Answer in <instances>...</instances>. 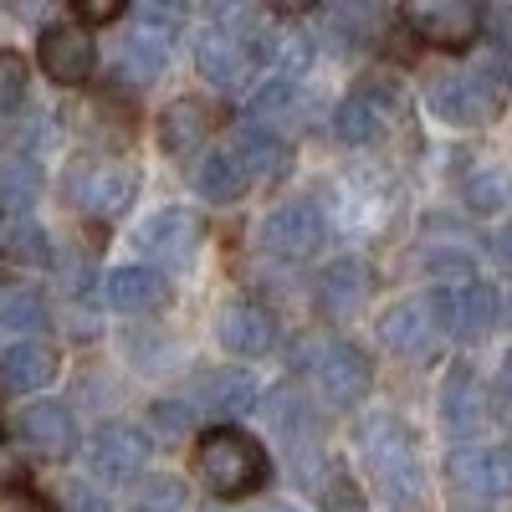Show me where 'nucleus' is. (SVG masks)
Returning a JSON list of instances; mask_svg holds the SVG:
<instances>
[{"mask_svg":"<svg viewBox=\"0 0 512 512\" xmlns=\"http://www.w3.org/2000/svg\"><path fill=\"white\" fill-rule=\"evenodd\" d=\"M175 26H180V11L175 6H134V31H128V41H123V67L134 72L139 82H149L159 67H164V57H169V36H175Z\"/></svg>","mask_w":512,"mask_h":512,"instance_id":"423d86ee","label":"nucleus"},{"mask_svg":"<svg viewBox=\"0 0 512 512\" xmlns=\"http://www.w3.org/2000/svg\"><path fill=\"white\" fill-rule=\"evenodd\" d=\"M0 323H11V328H47V308H41V297L16 292V297L0 303Z\"/></svg>","mask_w":512,"mask_h":512,"instance_id":"2f4dec72","label":"nucleus"},{"mask_svg":"<svg viewBox=\"0 0 512 512\" xmlns=\"http://www.w3.org/2000/svg\"><path fill=\"white\" fill-rule=\"evenodd\" d=\"M436 333H441V328H436V308H431V303H415V297L379 318V338H384L395 354H425V349L436 344Z\"/></svg>","mask_w":512,"mask_h":512,"instance_id":"a211bd4d","label":"nucleus"},{"mask_svg":"<svg viewBox=\"0 0 512 512\" xmlns=\"http://www.w3.org/2000/svg\"><path fill=\"white\" fill-rule=\"evenodd\" d=\"M507 98H512V57H502L497 47L466 62L461 72H436L425 82V103H431V113H441V123H482Z\"/></svg>","mask_w":512,"mask_h":512,"instance_id":"f257e3e1","label":"nucleus"},{"mask_svg":"<svg viewBox=\"0 0 512 512\" xmlns=\"http://www.w3.org/2000/svg\"><path fill=\"white\" fill-rule=\"evenodd\" d=\"M246 113H251L256 123H272V128L282 123V128H292L297 118H303V93H297L292 77H272L262 93H251Z\"/></svg>","mask_w":512,"mask_h":512,"instance_id":"393cba45","label":"nucleus"},{"mask_svg":"<svg viewBox=\"0 0 512 512\" xmlns=\"http://www.w3.org/2000/svg\"><path fill=\"white\" fill-rule=\"evenodd\" d=\"M103 297H108V308H118V313H154V308H164V282H159V272H149V267H118L108 282H103Z\"/></svg>","mask_w":512,"mask_h":512,"instance_id":"412c9836","label":"nucleus"},{"mask_svg":"<svg viewBox=\"0 0 512 512\" xmlns=\"http://www.w3.org/2000/svg\"><path fill=\"white\" fill-rule=\"evenodd\" d=\"M16 256H21V262H47V251H41V231L36 226H16Z\"/></svg>","mask_w":512,"mask_h":512,"instance_id":"c9c22d12","label":"nucleus"},{"mask_svg":"<svg viewBox=\"0 0 512 512\" xmlns=\"http://www.w3.org/2000/svg\"><path fill=\"white\" fill-rule=\"evenodd\" d=\"M0 512H52V507L26 487H0Z\"/></svg>","mask_w":512,"mask_h":512,"instance_id":"f704fd0d","label":"nucleus"},{"mask_svg":"<svg viewBox=\"0 0 512 512\" xmlns=\"http://www.w3.org/2000/svg\"><path fill=\"white\" fill-rule=\"evenodd\" d=\"M441 415L456 436H472L477 425L487 420V390H482V379L472 369H456L446 379V390H441Z\"/></svg>","mask_w":512,"mask_h":512,"instance_id":"aec40b11","label":"nucleus"},{"mask_svg":"<svg viewBox=\"0 0 512 512\" xmlns=\"http://www.w3.org/2000/svg\"><path fill=\"white\" fill-rule=\"evenodd\" d=\"M21 436L31 441V451L62 461V456H72V446H77V425H72L67 405H57V400H36V405L21 410Z\"/></svg>","mask_w":512,"mask_h":512,"instance_id":"dca6fc26","label":"nucleus"},{"mask_svg":"<svg viewBox=\"0 0 512 512\" xmlns=\"http://www.w3.org/2000/svg\"><path fill=\"white\" fill-rule=\"evenodd\" d=\"M16 477H21V461H16L6 446H0V487H21Z\"/></svg>","mask_w":512,"mask_h":512,"instance_id":"4c0bfd02","label":"nucleus"},{"mask_svg":"<svg viewBox=\"0 0 512 512\" xmlns=\"http://www.w3.org/2000/svg\"><path fill=\"white\" fill-rule=\"evenodd\" d=\"M313 374H318V390H323L333 405H359V400L369 395V359H364L354 344H328V349H318Z\"/></svg>","mask_w":512,"mask_h":512,"instance_id":"ddd939ff","label":"nucleus"},{"mask_svg":"<svg viewBox=\"0 0 512 512\" xmlns=\"http://www.w3.org/2000/svg\"><path fill=\"white\" fill-rule=\"evenodd\" d=\"M134 512H185V487L175 477H154V482L139 487Z\"/></svg>","mask_w":512,"mask_h":512,"instance_id":"c85d7f7f","label":"nucleus"},{"mask_svg":"<svg viewBox=\"0 0 512 512\" xmlns=\"http://www.w3.org/2000/svg\"><path fill=\"white\" fill-rule=\"evenodd\" d=\"M400 16L420 41H431V47H466V41H477V31H482V11L472 0H415Z\"/></svg>","mask_w":512,"mask_h":512,"instance_id":"0eeeda50","label":"nucleus"},{"mask_svg":"<svg viewBox=\"0 0 512 512\" xmlns=\"http://www.w3.org/2000/svg\"><path fill=\"white\" fill-rule=\"evenodd\" d=\"M62 507H67V512H113L108 497H103L98 487H88V482H72V487L62 492Z\"/></svg>","mask_w":512,"mask_h":512,"instance_id":"473e14b6","label":"nucleus"},{"mask_svg":"<svg viewBox=\"0 0 512 512\" xmlns=\"http://www.w3.org/2000/svg\"><path fill=\"white\" fill-rule=\"evenodd\" d=\"M262 512H297V507H282V502H277V507H262Z\"/></svg>","mask_w":512,"mask_h":512,"instance_id":"79ce46f5","label":"nucleus"},{"mask_svg":"<svg viewBox=\"0 0 512 512\" xmlns=\"http://www.w3.org/2000/svg\"><path fill=\"white\" fill-rule=\"evenodd\" d=\"M139 246L154 256L159 267L185 272L195 262V251H200V221H195V210H185V205L154 210V216L139 226Z\"/></svg>","mask_w":512,"mask_h":512,"instance_id":"6e6552de","label":"nucleus"},{"mask_svg":"<svg viewBox=\"0 0 512 512\" xmlns=\"http://www.w3.org/2000/svg\"><path fill=\"white\" fill-rule=\"evenodd\" d=\"M431 308H436V328L441 333L461 338V344H477V338H487L492 323H497V292L487 282H477V277H461V282H446L436 292Z\"/></svg>","mask_w":512,"mask_h":512,"instance_id":"20e7f679","label":"nucleus"},{"mask_svg":"<svg viewBox=\"0 0 512 512\" xmlns=\"http://www.w3.org/2000/svg\"><path fill=\"white\" fill-rule=\"evenodd\" d=\"M195 472L216 497H246L267 482V451L236 425H216L195 441Z\"/></svg>","mask_w":512,"mask_h":512,"instance_id":"f03ea898","label":"nucleus"},{"mask_svg":"<svg viewBox=\"0 0 512 512\" xmlns=\"http://www.w3.org/2000/svg\"><path fill=\"white\" fill-rule=\"evenodd\" d=\"M36 57H41V72H47L52 82H62V88L88 82V77H93V62H98L88 26H77V21H57V26L41 31Z\"/></svg>","mask_w":512,"mask_h":512,"instance_id":"9d476101","label":"nucleus"},{"mask_svg":"<svg viewBox=\"0 0 512 512\" xmlns=\"http://www.w3.org/2000/svg\"><path fill=\"white\" fill-rule=\"evenodd\" d=\"M502 400H512V354H507V364H502Z\"/></svg>","mask_w":512,"mask_h":512,"instance_id":"a19ab883","label":"nucleus"},{"mask_svg":"<svg viewBox=\"0 0 512 512\" xmlns=\"http://www.w3.org/2000/svg\"><path fill=\"white\" fill-rule=\"evenodd\" d=\"M359 446H364V461H369V472L379 477V487L390 492V502L410 512L420 502V461H415V441L405 436V425L369 420Z\"/></svg>","mask_w":512,"mask_h":512,"instance_id":"7ed1b4c3","label":"nucleus"},{"mask_svg":"<svg viewBox=\"0 0 512 512\" xmlns=\"http://www.w3.org/2000/svg\"><path fill=\"white\" fill-rule=\"evenodd\" d=\"M451 482L472 502L512 497V446H466L451 456Z\"/></svg>","mask_w":512,"mask_h":512,"instance_id":"1a4fd4ad","label":"nucleus"},{"mask_svg":"<svg viewBox=\"0 0 512 512\" xmlns=\"http://www.w3.org/2000/svg\"><path fill=\"white\" fill-rule=\"evenodd\" d=\"M205 139V108L195 103V98H180V103H169L164 113H159V144L169 149V154H195V144Z\"/></svg>","mask_w":512,"mask_h":512,"instance_id":"b1692460","label":"nucleus"},{"mask_svg":"<svg viewBox=\"0 0 512 512\" xmlns=\"http://www.w3.org/2000/svg\"><path fill=\"white\" fill-rule=\"evenodd\" d=\"M482 26L492 31V41H497V52H502V57H512V6L482 11Z\"/></svg>","mask_w":512,"mask_h":512,"instance_id":"72a5a7b5","label":"nucleus"},{"mask_svg":"<svg viewBox=\"0 0 512 512\" xmlns=\"http://www.w3.org/2000/svg\"><path fill=\"white\" fill-rule=\"evenodd\" d=\"M231 149L241 154V164L251 175H282L287 169V149L277 144V134H267V128H236Z\"/></svg>","mask_w":512,"mask_h":512,"instance_id":"a878e982","label":"nucleus"},{"mask_svg":"<svg viewBox=\"0 0 512 512\" xmlns=\"http://www.w3.org/2000/svg\"><path fill=\"white\" fill-rule=\"evenodd\" d=\"M205 395L216 400V410L241 415V410H251V400H256V384H251L246 374H226V379H216V384H205Z\"/></svg>","mask_w":512,"mask_h":512,"instance_id":"c756f323","label":"nucleus"},{"mask_svg":"<svg viewBox=\"0 0 512 512\" xmlns=\"http://www.w3.org/2000/svg\"><path fill=\"white\" fill-rule=\"evenodd\" d=\"M492 246H497V256H502V262H512V231H502Z\"/></svg>","mask_w":512,"mask_h":512,"instance_id":"ea45409f","label":"nucleus"},{"mask_svg":"<svg viewBox=\"0 0 512 512\" xmlns=\"http://www.w3.org/2000/svg\"><path fill=\"white\" fill-rule=\"evenodd\" d=\"M57 374V349L52 344H41V338H21L16 349H6V359H0V384L6 390H41V384H52Z\"/></svg>","mask_w":512,"mask_h":512,"instance_id":"6ab92c4d","label":"nucleus"},{"mask_svg":"<svg viewBox=\"0 0 512 512\" xmlns=\"http://www.w3.org/2000/svg\"><path fill=\"white\" fill-rule=\"evenodd\" d=\"M118 16V0H98V6H77V26L82 21H113Z\"/></svg>","mask_w":512,"mask_h":512,"instance_id":"e433bc0d","label":"nucleus"},{"mask_svg":"<svg viewBox=\"0 0 512 512\" xmlns=\"http://www.w3.org/2000/svg\"><path fill=\"white\" fill-rule=\"evenodd\" d=\"M26 82H31L26 57L21 52H0V113H11L26 98Z\"/></svg>","mask_w":512,"mask_h":512,"instance_id":"7c9ffc66","label":"nucleus"},{"mask_svg":"<svg viewBox=\"0 0 512 512\" xmlns=\"http://www.w3.org/2000/svg\"><path fill=\"white\" fill-rule=\"evenodd\" d=\"M390 123H395V98L379 93V88H364V93L338 103L333 134L344 144H379L384 134H390Z\"/></svg>","mask_w":512,"mask_h":512,"instance_id":"2eb2a0df","label":"nucleus"},{"mask_svg":"<svg viewBox=\"0 0 512 512\" xmlns=\"http://www.w3.org/2000/svg\"><path fill=\"white\" fill-rule=\"evenodd\" d=\"M461 190H466V205L482 210V216H492V210H502L512 200V175L502 164H477L472 175L461 180Z\"/></svg>","mask_w":512,"mask_h":512,"instance_id":"bb28decb","label":"nucleus"},{"mask_svg":"<svg viewBox=\"0 0 512 512\" xmlns=\"http://www.w3.org/2000/svg\"><path fill=\"white\" fill-rule=\"evenodd\" d=\"M195 67L205 72V82L216 88H241V82L256 72V47L246 36H231L221 26H210L195 36Z\"/></svg>","mask_w":512,"mask_h":512,"instance_id":"f8f14e48","label":"nucleus"},{"mask_svg":"<svg viewBox=\"0 0 512 512\" xmlns=\"http://www.w3.org/2000/svg\"><path fill=\"white\" fill-rule=\"evenodd\" d=\"M134 190H139V169L123 164V159H93L72 175V200L88 210V216H123L134 205Z\"/></svg>","mask_w":512,"mask_h":512,"instance_id":"39448f33","label":"nucleus"},{"mask_svg":"<svg viewBox=\"0 0 512 512\" xmlns=\"http://www.w3.org/2000/svg\"><path fill=\"white\" fill-rule=\"evenodd\" d=\"M364 287H369V272L359 262H333L318 282V308L328 318H349L364 303Z\"/></svg>","mask_w":512,"mask_h":512,"instance_id":"5701e85b","label":"nucleus"},{"mask_svg":"<svg viewBox=\"0 0 512 512\" xmlns=\"http://www.w3.org/2000/svg\"><path fill=\"white\" fill-rule=\"evenodd\" d=\"M318 241H323V216L308 200H287L262 221V251L282 256V262H303L318 251Z\"/></svg>","mask_w":512,"mask_h":512,"instance_id":"9b49d317","label":"nucleus"},{"mask_svg":"<svg viewBox=\"0 0 512 512\" xmlns=\"http://www.w3.org/2000/svg\"><path fill=\"white\" fill-rule=\"evenodd\" d=\"M216 338H221V349H226V354H236V359H256V354H267V349H272L277 323H272L262 308L236 303V308H226V313H221Z\"/></svg>","mask_w":512,"mask_h":512,"instance_id":"f3484780","label":"nucleus"},{"mask_svg":"<svg viewBox=\"0 0 512 512\" xmlns=\"http://www.w3.org/2000/svg\"><path fill=\"white\" fill-rule=\"evenodd\" d=\"M149 461V441L134 431V425H103L88 446V466L103 477V482H128L139 477Z\"/></svg>","mask_w":512,"mask_h":512,"instance_id":"4468645a","label":"nucleus"},{"mask_svg":"<svg viewBox=\"0 0 512 512\" xmlns=\"http://www.w3.org/2000/svg\"><path fill=\"white\" fill-rule=\"evenodd\" d=\"M251 185V169L241 164V154L226 144V149H210L200 164H195V190L205 200H236L241 190Z\"/></svg>","mask_w":512,"mask_h":512,"instance_id":"4be33fe9","label":"nucleus"},{"mask_svg":"<svg viewBox=\"0 0 512 512\" xmlns=\"http://www.w3.org/2000/svg\"><path fill=\"white\" fill-rule=\"evenodd\" d=\"M154 415L164 420V431H169V436H175V431H185V415H180V405H159Z\"/></svg>","mask_w":512,"mask_h":512,"instance_id":"58836bf2","label":"nucleus"},{"mask_svg":"<svg viewBox=\"0 0 512 512\" xmlns=\"http://www.w3.org/2000/svg\"><path fill=\"white\" fill-rule=\"evenodd\" d=\"M31 195H36V159L26 154L0 159V210H21L31 205Z\"/></svg>","mask_w":512,"mask_h":512,"instance_id":"cd10ccee","label":"nucleus"}]
</instances>
